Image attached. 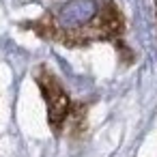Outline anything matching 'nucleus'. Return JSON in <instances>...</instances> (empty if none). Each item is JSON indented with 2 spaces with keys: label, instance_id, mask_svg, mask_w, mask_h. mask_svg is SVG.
<instances>
[{
  "label": "nucleus",
  "instance_id": "obj_1",
  "mask_svg": "<svg viewBox=\"0 0 157 157\" xmlns=\"http://www.w3.org/2000/svg\"><path fill=\"white\" fill-rule=\"evenodd\" d=\"M24 28L65 48L105 41L123 56L131 54L125 45V17L114 0H60L39 20L26 22Z\"/></svg>",
  "mask_w": 157,
  "mask_h": 157
},
{
  "label": "nucleus",
  "instance_id": "obj_2",
  "mask_svg": "<svg viewBox=\"0 0 157 157\" xmlns=\"http://www.w3.org/2000/svg\"><path fill=\"white\" fill-rule=\"evenodd\" d=\"M35 82L48 105V123L54 133H60L71 114V99H69L65 86L60 84V80L45 67H39L35 71Z\"/></svg>",
  "mask_w": 157,
  "mask_h": 157
},
{
  "label": "nucleus",
  "instance_id": "obj_3",
  "mask_svg": "<svg viewBox=\"0 0 157 157\" xmlns=\"http://www.w3.org/2000/svg\"><path fill=\"white\" fill-rule=\"evenodd\" d=\"M155 17H157V0H155Z\"/></svg>",
  "mask_w": 157,
  "mask_h": 157
}]
</instances>
